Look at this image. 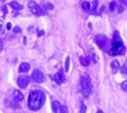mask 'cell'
<instances>
[{
	"instance_id": "cell-21",
	"label": "cell",
	"mask_w": 127,
	"mask_h": 113,
	"mask_svg": "<svg viewBox=\"0 0 127 113\" xmlns=\"http://www.w3.org/2000/svg\"><path fill=\"white\" fill-rule=\"evenodd\" d=\"M85 110H86V108H85L83 102H81V113H85Z\"/></svg>"
},
{
	"instance_id": "cell-20",
	"label": "cell",
	"mask_w": 127,
	"mask_h": 113,
	"mask_svg": "<svg viewBox=\"0 0 127 113\" xmlns=\"http://www.w3.org/2000/svg\"><path fill=\"white\" fill-rule=\"evenodd\" d=\"M116 6H117V3H114L113 1V3H110L109 7H110V10H116Z\"/></svg>"
},
{
	"instance_id": "cell-5",
	"label": "cell",
	"mask_w": 127,
	"mask_h": 113,
	"mask_svg": "<svg viewBox=\"0 0 127 113\" xmlns=\"http://www.w3.org/2000/svg\"><path fill=\"white\" fill-rule=\"evenodd\" d=\"M28 7H30V10L32 11V14H35V16H42V14L45 13V11L42 10V7H40L35 1H30V3H28Z\"/></svg>"
},
{
	"instance_id": "cell-18",
	"label": "cell",
	"mask_w": 127,
	"mask_h": 113,
	"mask_svg": "<svg viewBox=\"0 0 127 113\" xmlns=\"http://www.w3.org/2000/svg\"><path fill=\"white\" fill-rule=\"evenodd\" d=\"M113 36H114V41H113V42H119V41H120V36H119V33L114 31Z\"/></svg>"
},
{
	"instance_id": "cell-23",
	"label": "cell",
	"mask_w": 127,
	"mask_h": 113,
	"mask_svg": "<svg viewBox=\"0 0 127 113\" xmlns=\"http://www.w3.org/2000/svg\"><path fill=\"white\" fill-rule=\"evenodd\" d=\"M44 7H45L47 10H51V9H52V4H50V3H47V4L44 6Z\"/></svg>"
},
{
	"instance_id": "cell-19",
	"label": "cell",
	"mask_w": 127,
	"mask_h": 113,
	"mask_svg": "<svg viewBox=\"0 0 127 113\" xmlns=\"http://www.w3.org/2000/svg\"><path fill=\"white\" fill-rule=\"evenodd\" d=\"M122 72H123V74H127V61L124 62V65H123V68H122Z\"/></svg>"
},
{
	"instance_id": "cell-3",
	"label": "cell",
	"mask_w": 127,
	"mask_h": 113,
	"mask_svg": "<svg viewBox=\"0 0 127 113\" xmlns=\"http://www.w3.org/2000/svg\"><path fill=\"white\" fill-rule=\"evenodd\" d=\"M79 85H81V90H82V95L88 98V96L92 93V83H91V78L88 75H82L81 81H79Z\"/></svg>"
},
{
	"instance_id": "cell-16",
	"label": "cell",
	"mask_w": 127,
	"mask_h": 113,
	"mask_svg": "<svg viewBox=\"0 0 127 113\" xmlns=\"http://www.w3.org/2000/svg\"><path fill=\"white\" fill-rule=\"evenodd\" d=\"M97 4H99V3H97L96 0L91 1V13H95V11H96V7H97Z\"/></svg>"
},
{
	"instance_id": "cell-1",
	"label": "cell",
	"mask_w": 127,
	"mask_h": 113,
	"mask_svg": "<svg viewBox=\"0 0 127 113\" xmlns=\"http://www.w3.org/2000/svg\"><path fill=\"white\" fill-rule=\"evenodd\" d=\"M45 102V93L41 89H34L28 96V108L31 110H40Z\"/></svg>"
},
{
	"instance_id": "cell-11",
	"label": "cell",
	"mask_w": 127,
	"mask_h": 113,
	"mask_svg": "<svg viewBox=\"0 0 127 113\" xmlns=\"http://www.w3.org/2000/svg\"><path fill=\"white\" fill-rule=\"evenodd\" d=\"M79 61L83 67H88V65H91V57H79Z\"/></svg>"
},
{
	"instance_id": "cell-14",
	"label": "cell",
	"mask_w": 127,
	"mask_h": 113,
	"mask_svg": "<svg viewBox=\"0 0 127 113\" xmlns=\"http://www.w3.org/2000/svg\"><path fill=\"white\" fill-rule=\"evenodd\" d=\"M119 68H120V64H119V61H116V59H114L113 62H112V71H113V72H116V71H119Z\"/></svg>"
},
{
	"instance_id": "cell-22",
	"label": "cell",
	"mask_w": 127,
	"mask_h": 113,
	"mask_svg": "<svg viewBox=\"0 0 127 113\" xmlns=\"http://www.w3.org/2000/svg\"><path fill=\"white\" fill-rule=\"evenodd\" d=\"M122 89L127 92V82H123V83H122Z\"/></svg>"
},
{
	"instance_id": "cell-13",
	"label": "cell",
	"mask_w": 127,
	"mask_h": 113,
	"mask_svg": "<svg viewBox=\"0 0 127 113\" xmlns=\"http://www.w3.org/2000/svg\"><path fill=\"white\" fill-rule=\"evenodd\" d=\"M9 6L11 7V9H16V10H21V9H23V6H21V4H18L17 1H10Z\"/></svg>"
},
{
	"instance_id": "cell-2",
	"label": "cell",
	"mask_w": 127,
	"mask_h": 113,
	"mask_svg": "<svg viewBox=\"0 0 127 113\" xmlns=\"http://www.w3.org/2000/svg\"><path fill=\"white\" fill-rule=\"evenodd\" d=\"M95 41H96V44H97V47H99L102 51H104V52H110V50H112V44H113V42H112L106 36H96Z\"/></svg>"
},
{
	"instance_id": "cell-17",
	"label": "cell",
	"mask_w": 127,
	"mask_h": 113,
	"mask_svg": "<svg viewBox=\"0 0 127 113\" xmlns=\"http://www.w3.org/2000/svg\"><path fill=\"white\" fill-rule=\"evenodd\" d=\"M69 65H71V58L68 57V58L65 59V71H68L69 69Z\"/></svg>"
},
{
	"instance_id": "cell-8",
	"label": "cell",
	"mask_w": 127,
	"mask_h": 113,
	"mask_svg": "<svg viewBox=\"0 0 127 113\" xmlns=\"http://www.w3.org/2000/svg\"><path fill=\"white\" fill-rule=\"evenodd\" d=\"M13 99L14 102H23L24 100V95L21 90H14L13 92Z\"/></svg>"
},
{
	"instance_id": "cell-15",
	"label": "cell",
	"mask_w": 127,
	"mask_h": 113,
	"mask_svg": "<svg viewBox=\"0 0 127 113\" xmlns=\"http://www.w3.org/2000/svg\"><path fill=\"white\" fill-rule=\"evenodd\" d=\"M82 9L85 10V11H89V13H91V3L83 1V3H82Z\"/></svg>"
},
{
	"instance_id": "cell-10",
	"label": "cell",
	"mask_w": 127,
	"mask_h": 113,
	"mask_svg": "<svg viewBox=\"0 0 127 113\" xmlns=\"http://www.w3.org/2000/svg\"><path fill=\"white\" fill-rule=\"evenodd\" d=\"M51 105H52V110H54L55 113H62V106L59 105V102L52 100V102H51Z\"/></svg>"
},
{
	"instance_id": "cell-24",
	"label": "cell",
	"mask_w": 127,
	"mask_h": 113,
	"mask_svg": "<svg viewBox=\"0 0 127 113\" xmlns=\"http://www.w3.org/2000/svg\"><path fill=\"white\" fill-rule=\"evenodd\" d=\"M1 50H3V41L0 40V51H1Z\"/></svg>"
},
{
	"instance_id": "cell-12",
	"label": "cell",
	"mask_w": 127,
	"mask_h": 113,
	"mask_svg": "<svg viewBox=\"0 0 127 113\" xmlns=\"http://www.w3.org/2000/svg\"><path fill=\"white\" fill-rule=\"evenodd\" d=\"M28 69H30V65H28L27 62H23V64H20V68H18V71H20L21 74L27 72Z\"/></svg>"
},
{
	"instance_id": "cell-4",
	"label": "cell",
	"mask_w": 127,
	"mask_h": 113,
	"mask_svg": "<svg viewBox=\"0 0 127 113\" xmlns=\"http://www.w3.org/2000/svg\"><path fill=\"white\" fill-rule=\"evenodd\" d=\"M124 52H126V47L123 45L122 41L112 44V50H110V54L112 55H122V54H124Z\"/></svg>"
},
{
	"instance_id": "cell-9",
	"label": "cell",
	"mask_w": 127,
	"mask_h": 113,
	"mask_svg": "<svg viewBox=\"0 0 127 113\" xmlns=\"http://www.w3.org/2000/svg\"><path fill=\"white\" fill-rule=\"evenodd\" d=\"M52 78H54V82H57V83H62V82L65 81V75H64L61 71H59V72H57Z\"/></svg>"
},
{
	"instance_id": "cell-25",
	"label": "cell",
	"mask_w": 127,
	"mask_h": 113,
	"mask_svg": "<svg viewBox=\"0 0 127 113\" xmlns=\"http://www.w3.org/2000/svg\"><path fill=\"white\" fill-rule=\"evenodd\" d=\"M96 113H103V112H102V110H97V112H96Z\"/></svg>"
},
{
	"instance_id": "cell-6",
	"label": "cell",
	"mask_w": 127,
	"mask_h": 113,
	"mask_svg": "<svg viewBox=\"0 0 127 113\" xmlns=\"http://www.w3.org/2000/svg\"><path fill=\"white\" fill-rule=\"evenodd\" d=\"M31 79L34 82H37V83H41V82L44 81V74L41 72L40 69H34L31 74Z\"/></svg>"
},
{
	"instance_id": "cell-7",
	"label": "cell",
	"mask_w": 127,
	"mask_h": 113,
	"mask_svg": "<svg viewBox=\"0 0 127 113\" xmlns=\"http://www.w3.org/2000/svg\"><path fill=\"white\" fill-rule=\"evenodd\" d=\"M28 82H30V79H28L26 75H21V76L17 78V85H18V88H21V89L27 88V86H28Z\"/></svg>"
}]
</instances>
